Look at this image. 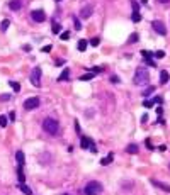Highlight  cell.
Segmentation results:
<instances>
[{"mask_svg": "<svg viewBox=\"0 0 170 195\" xmlns=\"http://www.w3.org/2000/svg\"><path fill=\"white\" fill-rule=\"evenodd\" d=\"M43 129H44V131H46L48 134H51V136L58 134V129H60V126H58V121L51 119V117L44 119V121H43Z\"/></svg>", "mask_w": 170, "mask_h": 195, "instance_id": "6da1fadb", "label": "cell"}, {"mask_svg": "<svg viewBox=\"0 0 170 195\" xmlns=\"http://www.w3.org/2000/svg\"><path fill=\"white\" fill-rule=\"evenodd\" d=\"M148 82H150L148 71L145 70V68H138L136 73H134V83H136V85H146Z\"/></svg>", "mask_w": 170, "mask_h": 195, "instance_id": "7a4b0ae2", "label": "cell"}, {"mask_svg": "<svg viewBox=\"0 0 170 195\" xmlns=\"http://www.w3.org/2000/svg\"><path fill=\"white\" fill-rule=\"evenodd\" d=\"M100 192H102V183H99V182H89L83 188L85 195H99Z\"/></svg>", "mask_w": 170, "mask_h": 195, "instance_id": "3957f363", "label": "cell"}, {"mask_svg": "<svg viewBox=\"0 0 170 195\" xmlns=\"http://www.w3.org/2000/svg\"><path fill=\"white\" fill-rule=\"evenodd\" d=\"M80 146L83 148V149H90L92 153H97V146H95V142L90 139V138H87V136H82V139H80Z\"/></svg>", "mask_w": 170, "mask_h": 195, "instance_id": "277c9868", "label": "cell"}, {"mask_svg": "<svg viewBox=\"0 0 170 195\" xmlns=\"http://www.w3.org/2000/svg\"><path fill=\"white\" fill-rule=\"evenodd\" d=\"M38 107H39L38 97H31V99H27V100L24 102V109H26V110H34V109H38Z\"/></svg>", "mask_w": 170, "mask_h": 195, "instance_id": "5b68a950", "label": "cell"}, {"mask_svg": "<svg viewBox=\"0 0 170 195\" xmlns=\"http://www.w3.org/2000/svg\"><path fill=\"white\" fill-rule=\"evenodd\" d=\"M151 27H153V29H155L160 36L167 34V27H165V24H163L162 20H153V22H151Z\"/></svg>", "mask_w": 170, "mask_h": 195, "instance_id": "8992f818", "label": "cell"}, {"mask_svg": "<svg viewBox=\"0 0 170 195\" xmlns=\"http://www.w3.org/2000/svg\"><path fill=\"white\" fill-rule=\"evenodd\" d=\"M31 83L34 87H41V68H34L31 73Z\"/></svg>", "mask_w": 170, "mask_h": 195, "instance_id": "52a82bcc", "label": "cell"}, {"mask_svg": "<svg viewBox=\"0 0 170 195\" xmlns=\"http://www.w3.org/2000/svg\"><path fill=\"white\" fill-rule=\"evenodd\" d=\"M31 17H33V20L34 22H44L46 20V14H44V10H33L31 12Z\"/></svg>", "mask_w": 170, "mask_h": 195, "instance_id": "ba28073f", "label": "cell"}, {"mask_svg": "<svg viewBox=\"0 0 170 195\" xmlns=\"http://www.w3.org/2000/svg\"><path fill=\"white\" fill-rule=\"evenodd\" d=\"M150 182H151V185H155V187L162 188L163 192H167V194H170V185H167V183H163V182H158V180H155V178H151Z\"/></svg>", "mask_w": 170, "mask_h": 195, "instance_id": "9c48e42d", "label": "cell"}, {"mask_svg": "<svg viewBox=\"0 0 170 195\" xmlns=\"http://www.w3.org/2000/svg\"><path fill=\"white\" fill-rule=\"evenodd\" d=\"M92 10H94L92 5H85V7L80 10V17H82V19H89L90 16H92Z\"/></svg>", "mask_w": 170, "mask_h": 195, "instance_id": "30bf717a", "label": "cell"}, {"mask_svg": "<svg viewBox=\"0 0 170 195\" xmlns=\"http://www.w3.org/2000/svg\"><path fill=\"white\" fill-rule=\"evenodd\" d=\"M68 78H70V70H68V68H65V70L61 71V75L58 76V82H66Z\"/></svg>", "mask_w": 170, "mask_h": 195, "instance_id": "8fae6325", "label": "cell"}, {"mask_svg": "<svg viewBox=\"0 0 170 195\" xmlns=\"http://www.w3.org/2000/svg\"><path fill=\"white\" fill-rule=\"evenodd\" d=\"M9 7H10L12 10H19L20 7H22V2H20V0H10V2H9Z\"/></svg>", "mask_w": 170, "mask_h": 195, "instance_id": "7c38bea8", "label": "cell"}, {"mask_svg": "<svg viewBox=\"0 0 170 195\" xmlns=\"http://www.w3.org/2000/svg\"><path fill=\"white\" fill-rule=\"evenodd\" d=\"M16 160H17V163H19V166H24L26 158H24V153H22V151H17V153H16Z\"/></svg>", "mask_w": 170, "mask_h": 195, "instance_id": "4fadbf2b", "label": "cell"}, {"mask_svg": "<svg viewBox=\"0 0 170 195\" xmlns=\"http://www.w3.org/2000/svg\"><path fill=\"white\" fill-rule=\"evenodd\" d=\"M114 160V153H109V155H107V156H106V158H102V160H100V165H104V166H107V165H109V163H111V161Z\"/></svg>", "mask_w": 170, "mask_h": 195, "instance_id": "5bb4252c", "label": "cell"}, {"mask_svg": "<svg viewBox=\"0 0 170 195\" xmlns=\"http://www.w3.org/2000/svg\"><path fill=\"white\" fill-rule=\"evenodd\" d=\"M169 71H162V73H160V83H163V85H165V83H169Z\"/></svg>", "mask_w": 170, "mask_h": 195, "instance_id": "9a60e30c", "label": "cell"}, {"mask_svg": "<svg viewBox=\"0 0 170 195\" xmlns=\"http://www.w3.org/2000/svg\"><path fill=\"white\" fill-rule=\"evenodd\" d=\"M87 44H89V43H87L85 39H80V41H78V46H77L78 51H85V49H87Z\"/></svg>", "mask_w": 170, "mask_h": 195, "instance_id": "2e32d148", "label": "cell"}, {"mask_svg": "<svg viewBox=\"0 0 170 195\" xmlns=\"http://www.w3.org/2000/svg\"><path fill=\"white\" fill-rule=\"evenodd\" d=\"M19 188L22 190V194H26V195H31V194H33V190H31L27 185H24V183H19Z\"/></svg>", "mask_w": 170, "mask_h": 195, "instance_id": "e0dca14e", "label": "cell"}, {"mask_svg": "<svg viewBox=\"0 0 170 195\" xmlns=\"http://www.w3.org/2000/svg\"><path fill=\"white\" fill-rule=\"evenodd\" d=\"M17 178H19V183H24V182H26V177H24V173H22V166L17 168Z\"/></svg>", "mask_w": 170, "mask_h": 195, "instance_id": "ac0fdd59", "label": "cell"}, {"mask_svg": "<svg viewBox=\"0 0 170 195\" xmlns=\"http://www.w3.org/2000/svg\"><path fill=\"white\" fill-rule=\"evenodd\" d=\"M9 26H10V20H9V19H5V20H2V24H0V29L5 32V31L9 29Z\"/></svg>", "mask_w": 170, "mask_h": 195, "instance_id": "d6986e66", "label": "cell"}, {"mask_svg": "<svg viewBox=\"0 0 170 195\" xmlns=\"http://www.w3.org/2000/svg\"><path fill=\"white\" fill-rule=\"evenodd\" d=\"M126 151L131 153V155H136V153H138V146H136V144H129V146L126 148Z\"/></svg>", "mask_w": 170, "mask_h": 195, "instance_id": "ffe728a7", "label": "cell"}, {"mask_svg": "<svg viewBox=\"0 0 170 195\" xmlns=\"http://www.w3.org/2000/svg\"><path fill=\"white\" fill-rule=\"evenodd\" d=\"M51 31H53V34H60V31H61V26H60L58 22H53V27H51Z\"/></svg>", "mask_w": 170, "mask_h": 195, "instance_id": "44dd1931", "label": "cell"}, {"mask_svg": "<svg viewBox=\"0 0 170 195\" xmlns=\"http://www.w3.org/2000/svg\"><path fill=\"white\" fill-rule=\"evenodd\" d=\"M94 76H95V73H92V71H90V73H87V75H83V76H82L80 80H82V82H87V80H92Z\"/></svg>", "mask_w": 170, "mask_h": 195, "instance_id": "7402d4cb", "label": "cell"}, {"mask_svg": "<svg viewBox=\"0 0 170 195\" xmlns=\"http://www.w3.org/2000/svg\"><path fill=\"white\" fill-rule=\"evenodd\" d=\"M7 124H9V117H5V115H0V127H5Z\"/></svg>", "mask_w": 170, "mask_h": 195, "instance_id": "603a6c76", "label": "cell"}, {"mask_svg": "<svg viewBox=\"0 0 170 195\" xmlns=\"http://www.w3.org/2000/svg\"><path fill=\"white\" fill-rule=\"evenodd\" d=\"M131 19H133V22H140V20H141V14H140V12H133Z\"/></svg>", "mask_w": 170, "mask_h": 195, "instance_id": "cb8c5ba5", "label": "cell"}, {"mask_svg": "<svg viewBox=\"0 0 170 195\" xmlns=\"http://www.w3.org/2000/svg\"><path fill=\"white\" fill-rule=\"evenodd\" d=\"M9 85L14 88V92H19V90H20V85L17 83V82H9Z\"/></svg>", "mask_w": 170, "mask_h": 195, "instance_id": "d4e9b609", "label": "cell"}, {"mask_svg": "<svg viewBox=\"0 0 170 195\" xmlns=\"http://www.w3.org/2000/svg\"><path fill=\"white\" fill-rule=\"evenodd\" d=\"M155 58H158V59H162V58H165V51H162V49H158L156 53H153Z\"/></svg>", "mask_w": 170, "mask_h": 195, "instance_id": "484cf974", "label": "cell"}, {"mask_svg": "<svg viewBox=\"0 0 170 195\" xmlns=\"http://www.w3.org/2000/svg\"><path fill=\"white\" fill-rule=\"evenodd\" d=\"M128 41H129L131 44H134V43H138V34H136V32H133V34L129 36V39H128Z\"/></svg>", "mask_w": 170, "mask_h": 195, "instance_id": "4316f807", "label": "cell"}, {"mask_svg": "<svg viewBox=\"0 0 170 195\" xmlns=\"http://www.w3.org/2000/svg\"><path fill=\"white\" fill-rule=\"evenodd\" d=\"M141 54H143V58H145V59H150L151 56H153V53L146 51V49H143V51H141Z\"/></svg>", "mask_w": 170, "mask_h": 195, "instance_id": "83f0119b", "label": "cell"}, {"mask_svg": "<svg viewBox=\"0 0 170 195\" xmlns=\"http://www.w3.org/2000/svg\"><path fill=\"white\" fill-rule=\"evenodd\" d=\"M73 24H75V29H77V31H80V29H82V24H80V20H78L77 17H73Z\"/></svg>", "mask_w": 170, "mask_h": 195, "instance_id": "f1b7e54d", "label": "cell"}, {"mask_svg": "<svg viewBox=\"0 0 170 195\" xmlns=\"http://www.w3.org/2000/svg\"><path fill=\"white\" fill-rule=\"evenodd\" d=\"M153 92H155V87H148V88H146L145 92H143V95H151Z\"/></svg>", "mask_w": 170, "mask_h": 195, "instance_id": "f546056e", "label": "cell"}, {"mask_svg": "<svg viewBox=\"0 0 170 195\" xmlns=\"http://www.w3.org/2000/svg\"><path fill=\"white\" fill-rule=\"evenodd\" d=\"M63 41H66V39H70V32L68 31H65V32H61V36H60Z\"/></svg>", "mask_w": 170, "mask_h": 195, "instance_id": "4dcf8cb0", "label": "cell"}, {"mask_svg": "<svg viewBox=\"0 0 170 195\" xmlns=\"http://www.w3.org/2000/svg\"><path fill=\"white\" fill-rule=\"evenodd\" d=\"M90 71L92 73H100V71H104V68L102 66H94V68H90Z\"/></svg>", "mask_w": 170, "mask_h": 195, "instance_id": "1f68e13d", "label": "cell"}, {"mask_svg": "<svg viewBox=\"0 0 170 195\" xmlns=\"http://www.w3.org/2000/svg\"><path fill=\"white\" fill-rule=\"evenodd\" d=\"M99 43H100V39H99V37H94V39H90V44H92V46H99Z\"/></svg>", "mask_w": 170, "mask_h": 195, "instance_id": "d6a6232c", "label": "cell"}, {"mask_svg": "<svg viewBox=\"0 0 170 195\" xmlns=\"http://www.w3.org/2000/svg\"><path fill=\"white\" fill-rule=\"evenodd\" d=\"M9 99H10V95H9V93H3V95L0 97V100H2V102H7Z\"/></svg>", "mask_w": 170, "mask_h": 195, "instance_id": "836d02e7", "label": "cell"}, {"mask_svg": "<svg viewBox=\"0 0 170 195\" xmlns=\"http://www.w3.org/2000/svg\"><path fill=\"white\" fill-rule=\"evenodd\" d=\"M151 102H153V104H155V102H156V104H162V102H163V99H162V97H155Z\"/></svg>", "mask_w": 170, "mask_h": 195, "instance_id": "e575fe53", "label": "cell"}, {"mask_svg": "<svg viewBox=\"0 0 170 195\" xmlns=\"http://www.w3.org/2000/svg\"><path fill=\"white\" fill-rule=\"evenodd\" d=\"M143 105L146 107V109H150V107L153 105V102H151V100H145V102H143Z\"/></svg>", "mask_w": 170, "mask_h": 195, "instance_id": "d590c367", "label": "cell"}, {"mask_svg": "<svg viewBox=\"0 0 170 195\" xmlns=\"http://www.w3.org/2000/svg\"><path fill=\"white\" fill-rule=\"evenodd\" d=\"M111 82H112V83H119V76L112 75V76H111Z\"/></svg>", "mask_w": 170, "mask_h": 195, "instance_id": "8d00e7d4", "label": "cell"}, {"mask_svg": "<svg viewBox=\"0 0 170 195\" xmlns=\"http://www.w3.org/2000/svg\"><path fill=\"white\" fill-rule=\"evenodd\" d=\"M138 9H140V7H138V3H136V2H133V12H138Z\"/></svg>", "mask_w": 170, "mask_h": 195, "instance_id": "74e56055", "label": "cell"}, {"mask_svg": "<svg viewBox=\"0 0 170 195\" xmlns=\"http://www.w3.org/2000/svg\"><path fill=\"white\" fill-rule=\"evenodd\" d=\"M49 51H51V46H44L43 48V53H49Z\"/></svg>", "mask_w": 170, "mask_h": 195, "instance_id": "f35d334b", "label": "cell"}, {"mask_svg": "<svg viewBox=\"0 0 170 195\" xmlns=\"http://www.w3.org/2000/svg\"><path fill=\"white\" fill-rule=\"evenodd\" d=\"M9 119H10V121H16V112H10V114H9Z\"/></svg>", "mask_w": 170, "mask_h": 195, "instance_id": "ab89813d", "label": "cell"}, {"mask_svg": "<svg viewBox=\"0 0 170 195\" xmlns=\"http://www.w3.org/2000/svg\"><path fill=\"white\" fill-rule=\"evenodd\" d=\"M146 63H148V65H150V66H155V61H153V59H146ZM155 68H156V66H155Z\"/></svg>", "mask_w": 170, "mask_h": 195, "instance_id": "60d3db41", "label": "cell"}, {"mask_svg": "<svg viewBox=\"0 0 170 195\" xmlns=\"http://www.w3.org/2000/svg\"><path fill=\"white\" fill-rule=\"evenodd\" d=\"M141 121H143V122H146V121H148V115H146V114H143V117H141Z\"/></svg>", "mask_w": 170, "mask_h": 195, "instance_id": "b9f144b4", "label": "cell"}, {"mask_svg": "<svg viewBox=\"0 0 170 195\" xmlns=\"http://www.w3.org/2000/svg\"><path fill=\"white\" fill-rule=\"evenodd\" d=\"M156 2H160V3H167L169 0H156Z\"/></svg>", "mask_w": 170, "mask_h": 195, "instance_id": "7bdbcfd3", "label": "cell"}, {"mask_svg": "<svg viewBox=\"0 0 170 195\" xmlns=\"http://www.w3.org/2000/svg\"><path fill=\"white\" fill-rule=\"evenodd\" d=\"M63 195H70V194H63Z\"/></svg>", "mask_w": 170, "mask_h": 195, "instance_id": "ee69618b", "label": "cell"}, {"mask_svg": "<svg viewBox=\"0 0 170 195\" xmlns=\"http://www.w3.org/2000/svg\"><path fill=\"white\" fill-rule=\"evenodd\" d=\"M56 2H60V0H56Z\"/></svg>", "mask_w": 170, "mask_h": 195, "instance_id": "f6af8a7d", "label": "cell"}]
</instances>
